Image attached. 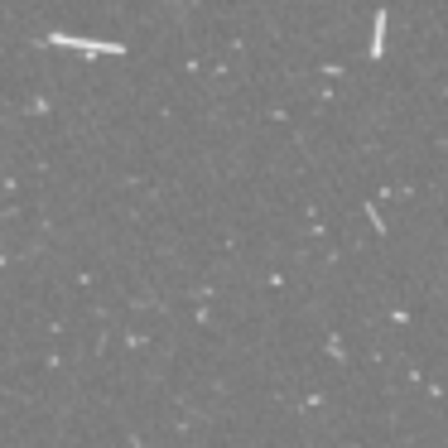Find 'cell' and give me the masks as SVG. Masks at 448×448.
I'll list each match as a JSON object with an SVG mask.
<instances>
[{
  "label": "cell",
  "instance_id": "obj_1",
  "mask_svg": "<svg viewBox=\"0 0 448 448\" xmlns=\"http://www.w3.org/2000/svg\"><path fill=\"white\" fill-rule=\"evenodd\" d=\"M49 44H68L82 53H121V44H97V39H73V34H49Z\"/></svg>",
  "mask_w": 448,
  "mask_h": 448
}]
</instances>
